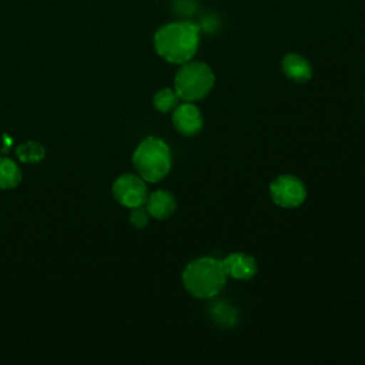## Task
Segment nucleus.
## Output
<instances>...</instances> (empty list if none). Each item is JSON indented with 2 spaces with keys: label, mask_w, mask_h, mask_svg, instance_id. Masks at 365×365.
Returning <instances> with one entry per match:
<instances>
[{
  "label": "nucleus",
  "mask_w": 365,
  "mask_h": 365,
  "mask_svg": "<svg viewBox=\"0 0 365 365\" xmlns=\"http://www.w3.org/2000/svg\"><path fill=\"white\" fill-rule=\"evenodd\" d=\"M155 53L171 64L192 60L200 44L198 27L191 21H173L161 26L153 38Z\"/></svg>",
  "instance_id": "nucleus-1"
},
{
  "label": "nucleus",
  "mask_w": 365,
  "mask_h": 365,
  "mask_svg": "<svg viewBox=\"0 0 365 365\" xmlns=\"http://www.w3.org/2000/svg\"><path fill=\"white\" fill-rule=\"evenodd\" d=\"M17 157L23 163H38L46 155V148L37 141H27L16 148Z\"/></svg>",
  "instance_id": "nucleus-13"
},
{
  "label": "nucleus",
  "mask_w": 365,
  "mask_h": 365,
  "mask_svg": "<svg viewBox=\"0 0 365 365\" xmlns=\"http://www.w3.org/2000/svg\"><path fill=\"white\" fill-rule=\"evenodd\" d=\"M269 197L281 208H297L307 200V187L292 174H281L269 184Z\"/></svg>",
  "instance_id": "nucleus-5"
},
{
  "label": "nucleus",
  "mask_w": 365,
  "mask_h": 365,
  "mask_svg": "<svg viewBox=\"0 0 365 365\" xmlns=\"http://www.w3.org/2000/svg\"><path fill=\"white\" fill-rule=\"evenodd\" d=\"M180 98L174 88H160L153 97V107L160 113H173V110L180 104Z\"/></svg>",
  "instance_id": "nucleus-12"
},
{
  "label": "nucleus",
  "mask_w": 365,
  "mask_h": 365,
  "mask_svg": "<svg viewBox=\"0 0 365 365\" xmlns=\"http://www.w3.org/2000/svg\"><path fill=\"white\" fill-rule=\"evenodd\" d=\"M281 68L287 78L294 83H307L312 78L311 63L298 53H288L281 60Z\"/></svg>",
  "instance_id": "nucleus-10"
},
{
  "label": "nucleus",
  "mask_w": 365,
  "mask_h": 365,
  "mask_svg": "<svg viewBox=\"0 0 365 365\" xmlns=\"http://www.w3.org/2000/svg\"><path fill=\"white\" fill-rule=\"evenodd\" d=\"M133 165L145 182H158L171 170L173 158L170 147L158 137H145L133 153Z\"/></svg>",
  "instance_id": "nucleus-3"
},
{
  "label": "nucleus",
  "mask_w": 365,
  "mask_h": 365,
  "mask_svg": "<svg viewBox=\"0 0 365 365\" xmlns=\"http://www.w3.org/2000/svg\"><path fill=\"white\" fill-rule=\"evenodd\" d=\"M221 262L227 277L238 281L251 279L258 271L257 259L252 255L240 251L228 254L224 259H221Z\"/></svg>",
  "instance_id": "nucleus-8"
},
{
  "label": "nucleus",
  "mask_w": 365,
  "mask_h": 365,
  "mask_svg": "<svg viewBox=\"0 0 365 365\" xmlns=\"http://www.w3.org/2000/svg\"><path fill=\"white\" fill-rule=\"evenodd\" d=\"M215 84L212 68L204 61L181 64L174 77V91L181 101L195 103L207 97Z\"/></svg>",
  "instance_id": "nucleus-4"
},
{
  "label": "nucleus",
  "mask_w": 365,
  "mask_h": 365,
  "mask_svg": "<svg viewBox=\"0 0 365 365\" xmlns=\"http://www.w3.org/2000/svg\"><path fill=\"white\" fill-rule=\"evenodd\" d=\"M144 205H145L150 217H153L155 220H167L175 212L177 200L170 191L157 190V191L148 194Z\"/></svg>",
  "instance_id": "nucleus-9"
},
{
  "label": "nucleus",
  "mask_w": 365,
  "mask_h": 365,
  "mask_svg": "<svg viewBox=\"0 0 365 365\" xmlns=\"http://www.w3.org/2000/svg\"><path fill=\"white\" fill-rule=\"evenodd\" d=\"M171 121L175 131L184 137H194L204 127V117L200 107L190 101H182L173 110Z\"/></svg>",
  "instance_id": "nucleus-7"
},
{
  "label": "nucleus",
  "mask_w": 365,
  "mask_h": 365,
  "mask_svg": "<svg viewBox=\"0 0 365 365\" xmlns=\"http://www.w3.org/2000/svg\"><path fill=\"white\" fill-rule=\"evenodd\" d=\"M221 259L214 257H200L188 262L181 279L185 291L200 299H210L220 294L227 282Z\"/></svg>",
  "instance_id": "nucleus-2"
},
{
  "label": "nucleus",
  "mask_w": 365,
  "mask_h": 365,
  "mask_svg": "<svg viewBox=\"0 0 365 365\" xmlns=\"http://www.w3.org/2000/svg\"><path fill=\"white\" fill-rule=\"evenodd\" d=\"M111 192L114 200L127 208L144 205L148 197L145 181L138 174H123L113 182Z\"/></svg>",
  "instance_id": "nucleus-6"
},
{
  "label": "nucleus",
  "mask_w": 365,
  "mask_h": 365,
  "mask_svg": "<svg viewBox=\"0 0 365 365\" xmlns=\"http://www.w3.org/2000/svg\"><path fill=\"white\" fill-rule=\"evenodd\" d=\"M21 181L19 165L6 157H0V190L16 188Z\"/></svg>",
  "instance_id": "nucleus-11"
},
{
  "label": "nucleus",
  "mask_w": 365,
  "mask_h": 365,
  "mask_svg": "<svg viewBox=\"0 0 365 365\" xmlns=\"http://www.w3.org/2000/svg\"><path fill=\"white\" fill-rule=\"evenodd\" d=\"M130 222L135 230H143L148 225L150 221V214L145 208V205H138L134 208H130Z\"/></svg>",
  "instance_id": "nucleus-14"
}]
</instances>
